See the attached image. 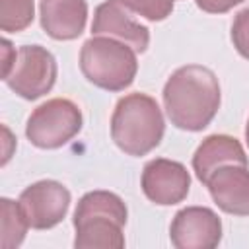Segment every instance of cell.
<instances>
[{
	"mask_svg": "<svg viewBox=\"0 0 249 249\" xmlns=\"http://www.w3.org/2000/svg\"><path fill=\"white\" fill-rule=\"evenodd\" d=\"M16 53L18 51L12 47V43L8 39H4L2 41V76H6L10 72V68H12L14 60H16Z\"/></svg>",
	"mask_w": 249,
	"mask_h": 249,
	"instance_id": "d6986e66",
	"label": "cell"
},
{
	"mask_svg": "<svg viewBox=\"0 0 249 249\" xmlns=\"http://www.w3.org/2000/svg\"><path fill=\"white\" fill-rule=\"evenodd\" d=\"M245 140H247V146H249V119H247V126H245Z\"/></svg>",
	"mask_w": 249,
	"mask_h": 249,
	"instance_id": "44dd1931",
	"label": "cell"
},
{
	"mask_svg": "<svg viewBox=\"0 0 249 249\" xmlns=\"http://www.w3.org/2000/svg\"><path fill=\"white\" fill-rule=\"evenodd\" d=\"M80 70L93 86L121 91L134 82L138 70L136 51L111 37H91L80 51Z\"/></svg>",
	"mask_w": 249,
	"mask_h": 249,
	"instance_id": "277c9868",
	"label": "cell"
},
{
	"mask_svg": "<svg viewBox=\"0 0 249 249\" xmlns=\"http://www.w3.org/2000/svg\"><path fill=\"white\" fill-rule=\"evenodd\" d=\"M224 165H247V156L239 140L228 134H212L204 138L193 156V169L198 181L206 185L210 175Z\"/></svg>",
	"mask_w": 249,
	"mask_h": 249,
	"instance_id": "4fadbf2b",
	"label": "cell"
},
{
	"mask_svg": "<svg viewBox=\"0 0 249 249\" xmlns=\"http://www.w3.org/2000/svg\"><path fill=\"white\" fill-rule=\"evenodd\" d=\"M163 107L181 130H202L220 107V84L214 72L200 64L177 68L163 86Z\"/></svg>",
	"mask_w": 249,
	"mask_h": 249,
	"instance_id": "6da1fadb",
	"label": "cell"
},
{
	"mask_svg": "<svg viewBox=\"0 0 249 249\" xmlns=\"http://www.w3.org/2000/svg\"><path fill=\"white\" fill-rule=\"evenodd\" d=\"M231 41L237 53L249 60V8L241 10L231 23Z\"/></svg>",
	"mask_w": 249,
	"mask_h": 249,
	"instance_id": "e0dca14e",
	"label": "cell"
},
{
	"mask_svg": "<svg viewBox=\"0 0 249 249\" xmlns=\"http://www.w3.org/2000/svg\"><path fill=\"white\" fill-rule=\"evenodd\" d=\"M41 27L56 41L76 39L88 19L86 0H41Z\"/></svg>",
	"mask_w": 249,
	"mask_h": 249,
	"instance_id": "7c38bea8",
	"label": "cell"
},
{
	"mask_svg": "<svg viewBox=\"0 0 249 249\" xmlns=\"http://www.w3.org/2000/svg\"><path fill=\"white\" fill-rule=\"evenodd\" d=\"M82 128L80 107L64 97L49 99L39 105L27 119L25 136L43 150H54L70 142Z\"/></svg>",
	"mask_w": 249,
	"mask_h": 249,
	"instance_id": "5b68a950",
	"label": "cell"
},
{
	"mask_svg": "<svg viewBox=\"0 0 249 249\" xmlns=\"http://www.w3.org/2000/svg\"><path fill=\"white\" fill-rule=\"evenodd\" d=\"M196 6L208 14H224L228 10H231L233 6L241 4L243 0H195Z\"/></svg>",
	"mask_w": 249,
	"mask_h": 249,
	"instance_id": "ac0fdd59",
	"label": "cell"
},
{
	"mask_svg": "<svg viewBox=\"0 0 249 249\" xmlns=\"http://www.w3.org/2000/svg\"><path fill=\"white\" fill-rule=\"evenodd\" d=\"M136 14L150 21L165 19L173 10V0H124Z\"/></svg>",
	"mask_w": 249,
	"mask_h": 249,
	"instance_id": "2e32d148",
	"label": "cell"
},
{
	"mask_svg": "<svg viewBox=\"0 0 249 249\" xmlns=\"http://www.w3.org/2000/svg\"><path fill=\"white\" fill-rule=\"evenodd\" d=\"M56 80V60L41 45H23L16 53V60L4 82L23 99H37L51 91Z\"/></svg>",
	"mask_w": 249,
	"mask_h": 249,
	"instance_id": "8992f818",
	"label": "cell"
},
{
	"mask_svg": "<svg viewBox=\"0 0 249 249\" xmlns=\"http://www.w3.org/2000/svg\"><path fill=\"white\" fill-rule=\"evenodd\" d=\"M191 187V175L187 167L179 161L158 158L144 165L142 171V191L144 195L161 206L181 202Z\"/></svg>",
	"mask_w": 249,
	"mask_h": 249,
	"instance_id": "30bf717a",
	"label": "cell"
},
{
	"mask_svg": "<svg viewBox=\"0 0 249 249\" xmlns=\"http://www.w3.org/2000/svg\"><path fill=\"white\" fill-rule=\"evenodd\" d=\"M212 200L233 216H249V169L247 165H224L206 181Z\"/></svg>",
	"mask_w": 249,
	"mask_h": 249,
	"instance_id": "8fae6325",
	"label": "cell"
},
{
	"mask_svg": "<svg viewBox=\"0 0 249 249\" xmlns=\"http://www.w3.org/2000/svg\"><path fill=\"white\" fill-rule=\"evenodd\" d=\"M33 0H0V27L6 33L23 31L33 21Z\"/></svg>",
	"mask_w": 249,
	"mask_h": 249,
	"instance_id": "9a60e30c",
	"label": "cell"
},
{
	"mask_svg": "<svg viewBox=\"0 0 249 249\" xmlns=\"http://www.w3.org/2000/svg\"><path fill=\"white\" fill-rule=\"evenodd\" d=\"M2 132H4V160H2V163H6V161L10 160V156H12L10 146H12V144H16V140L12 138V134H10L8 126H2Z\"/></svg>",
	"mask_w": 249,
	"mask_h": 249,
	"instance_id": "ffe728a7",
	"label": "cell"
},
{
	"mask_svg": "<svg viewBox=\"0 0 249 249\" xmlns=\"http://www.w3.org/2000/svg\"><path fill=\"white\" fill-rule=\"evenodd\" d=\"M21 212L33 230H49L62 222L70 206V191L58 181H37L19 195Z\"/></svg>",
	"mask_w": 249,
	"mask_h": 249,
	"instance_id": "52a82bcc",
	"label": "cell"
},
{
	"mask_svg": "<svg viewBox=\"0 0 249 249\" xmlns=\"http://www.w3.org/2000/svg\"><path fill=\"white\" fill-rule=\"evenodd\" d=\"M126 224V206L115 193L91 191L86 193L74 212L78 249L89 247H113L121 249L124 245L123 226Z\"/></svg>",
	"mask_w": 249,
	"mask_h": 249,
	"instance_id": "3957f363",
	"label": "cell"
},
{
	"mask_svg": "<svg viewBox=\"0 0 249 249\" xmlns=\"http://www.w3.org/2000/svg\"><path fill=\"white\" fill-rule=\"evenodd\" d=\"M134 10L124 0H105L95 8L91 33L117 39L136 53H144L150 43V31L134 18Z\"/></svg>",
	"mask_w": 249,
	"mask_h": 249,
	"instance_id": "ba28073f",
	"label": "cell"
},
{
	"mask_svg": "<svg viewBox=\"0 0 249 249\" xmlns=\"http://www.w3.org/2000/svg\"><path fill=\"white\" fill-rule=\"evenodd\" d=\"M0 202V247L14 249L23 241L29 224L21 212L19 202H14L10 198H2Z\"/></svg>",
	"mask_w": 249,
	"mask_h": 249,
	"instance_id": "5bb4252c",
	"label": "cell"
},
{
	"mask_svg": "<svg viewBox=\"0 0 249 249\" xmlns=\"http://www.w3.org/2000/svg\"><path fill=\"white\" fill-rule=\"evenodd\" d=\"M165 123L160 105L146 93H130L117 101L111 117V138L128 156L152 152L163 138Z\"/></svg>",
	"mask_w": 249,
	"mask_h": 249,
	"instance_id": "7a4b0ae2",
	"label": "cell"
},
{
	"mask_svg": "<svg viewBox=\"0 0 249 249\" xmlns=\"http://www.w3.org/2000/svg\"><path fill=\"white\" fill-rule=\"evenodd\" d=\"M169 237L177 249H212L222 239V222L210 208L187 206L175 214Z\"/></svg>",
	"mask_w": 249,
	"mask_h": 249,
	"instance_id": "9c48e42d",
	"label": "cell"
}]
</instances>
